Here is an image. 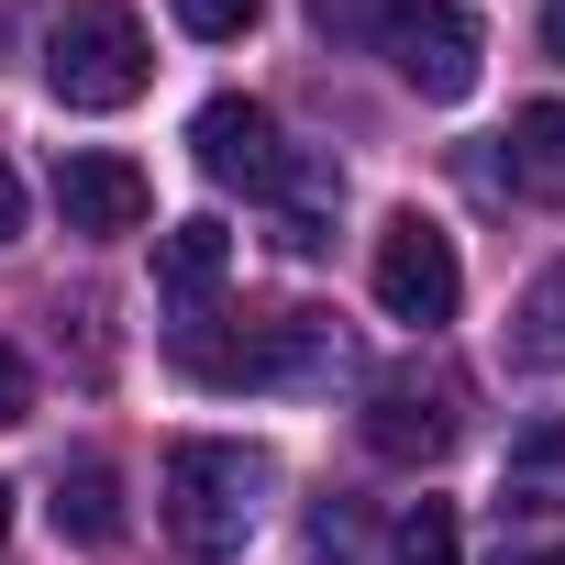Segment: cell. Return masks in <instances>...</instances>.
Listing matches in <instances>:
<instances>
[{"instance_id":"1","label":"cell","mask_w":565,"mask_h":565,"mask_svg":"<svg viewBox=\"0 0 565 565\" xmlns=\"http://www.w3.org/2000/svg\"><path fill=\"white\" fill-rule=\"evenodd\" d=\"M266 488H277V466H266L255 444H211V433L178 444V455H167V532H178V554H200V565L244 554Z\"/></svg>"},{"instance_id":"2","label":"cell","mask_w":565,"mask_h":565,"mask_svg":"<svg viewBox=\"0 0 565 565\" xmlns=\"http://www.w3.org/2000/svg\"><path fill=\"white\" fill-rule=\"evenodd\" d=\"M145 78H156L145 23L111 12V0H89V12H67V23L45 34V89H56L67 111H122V100H145Z\"/></svg>"},{"instance_id":"3","label":"cell","mask_w":565,"mask_h":565,"mask_svg":"<svg viewBox=\"0 0 565 565\" xmlns=\"http://www.w3.org/2000/svg\"><path fill=\"white\" fill-rule=\"evenodd\" d=\"M455 300H466L455 233H444L433 211H388V222H377V311L411 322V333H433V322H455Z\"/></svg>"},{"instance_id":"4","label":"cell","mask_w":565,"mask_h":565,"mask_svg":"<svg viewBox=\"0 0 565 565\" xmlns=\"http://www.w3.org/2000/svg\"><path fill=\"white\" fill-rule=\"evenodd\" d=\"M189 156L211 189H244V200H277V178H289V145H277V111L266 100H200L189 111Z\"/></svg>"},{"instance_id":"5","label":"cell","mask_w":565,"mask_h":565,"mask_svg":"<svg viewBox=\"0 0 565 565\" xmlns=\"http://www.w3.org/2000/svg\"><path fill=\"white\" fill-rule=\"evenodd\" d=\"M455 433H466L455 377L388 366V377L366 388V455H388V466H444V455H455Z\"/></svg>"},{"instance_id":"6","label":"cell","mask_w":565,"mask_h":565,"mask_svg":"<svg viewBox=\"0 0 565 565\" xmlns=\"http://www.w3.org/2000/svg\"><path fill=\"white\" fill-rule=\"evenodd\" d=\"M377 56H388L422 100H466V89H477V23L455 12V0H399L388 34H377Z\"/></svg>"},{"instance_id":"7","label":"cell","mask_w":565,"mask_h":565,"mask_svg":"<svg viewBox=\"0 0 565 565\" xmlns=\"http://www.w3.org/2000/svg\"><path fill=\"white\" fill-rule=\"evenodd\" d=\"M56 211H67V233H145V211H156V189H145V167L134 156H100V145H78V156H56Z\"/></svg>"},{"instance_id":"8","label":"cell","mask_w":565,"mask_h":565,"mask_svg":"<svg viewBox=\"0 0 565 565\" xmlns=\"http://www.w3.org/2000/svg\"><path fill=\"white\" fill-rule=\"evenodd\" d=\"M222 277H233V233H222L211 211H189V222H167V233H156V289H167L178 311H211Z\"/></svg>"},{"instance_id":"9","label":"cell","mask_w":565,"mask_h":565,"mask_svg":"<svg viewBox=\"0 0 565 565\" xmlns=\"http://www.w3.org/2000/svg\"><path fill=\"white\" fill-rule=\"evenodd\" d=\"M56 532H67V543H89V554H111V543H122V477H111L100 455L56 466Z\"/></svg>"},{"instance_id":"10","label":"cell","mask_w":565,"mask_h":565,"mask_svg":"<svg viewBox=\"0 0 565 565\" xmlns=\"http://www.w3.org/2000/svg\"><path fill=\"white\" fill-rule=\"evenodd\" d=\"M333 200H344V178L289 156V178H277V244H289V255H322V244H333Z\"/></svg>"},{"instance_id":"11","label":"cell","mask_w":565,"mask_h":565,"mask_svg":"<svg viewBox=\"0 0 565 565\" xmlns=\"http://www.w3.org/2000/svg\"><path fill=\"white\" fill-rule=\"evenodd\" d=\"M510 178H521L532 200H565V100H532V111L510 122Z\"/></svg>"},{"instance_id":"12","label":"cell","mask_w":565,"mask_h":565,"mask_svg":"<svg viewBox=\"0 0 565 565\" xmlns=\"http://www.w3.org/2000/svg\"><path fill=\"white\" fill-rule=\"evenodd\" d=\"M510 355H521V366H565V266H543L532 289H521V311H510Z\"/></svg>"},{"instance_id":"13","label":"cell","mask_w":565,"mask_h":565,"mask_svg":"<svg viewBox=\"0 0 565 565\" xmlns=\"http://www.w3.org/2000/svg\"><path fill=\"white\" fill-rule=\"evenodd\" d=\"M565 499V422H532L510 444V510H554Z\"/></svg>"},{"instance_id":"14","label":"cell","mask_w":565,"mask_h":565,"mask_svg":"<svg viewBox=\"0 0 565 565\" xmlns=\"http://www.w3.org/2000/svg\"><path fill=\"white\" fill-rule=\"evenodd\" d=\"M399 565H466V532H455L444 499H411V521H399Z\"/></svg>"},{"instance_id":"15","label":"cell","mask_w":565,"mask_h":565,"mask_svg":"<svg viewBox=\"0 0 565 565\" xmlns=\"http://www.w3.org/2000/svg\"><path fill=\"white\" fill-rule=\"evenodd\" d=\"M388 12H399V0H311V34H322V45H355V56H377Z\"/></svg>"},{"instance_id":"16","label":"cell","mask_w":565,"mask_h":565,"mask_svg":"<svg viewBox=\"0 0 565 565\" xmlns=\"http://www.w3.org/2000/svg\"><path fill=\"white\" fill-rule=\"evenodd\" d=\"M167 12H178L189 34H211V45H222V34H244V23L266 12V0H167Z\"/></svg>"},{"instance_id":"17","label":"cell","mask_w":565,"mask_h":565,"mask_svg":"<svg viewBox=\"0 0 565 565\" xmlns=\"http://www.w3.org/2000/svg\"><path fill=\"white\" fill-rule=\"evenodd\" d=\"M12 422H34V366L0 344V433H12Z\"/></svg>"},{"instance_id":"18","label":"cell","mask_w":565,"mask_h":565,"mask_svg":"<svg viewBox=\"0 0 565 565\" xmlns=\"http://www.w3.org/2000/svg\"><path fill=\"white\" fill-rule=\"evenodd\" d=\"M23 233V178H12V156H0V244Z\"/></svg>"},{"instance_id":"19","label":"cell","mask_w":565,"mask_h":565,"mask_svg":"<svg viewBox=\"0 0 565 565\" xmlns=\"http://www.w3.org/2000/svg\"><path fill=\"white\" fill-rule=\"evenodd\" d=\"M543 56L565 67V0H543Z\"/></svg>"},{"instance_id":"20","label":"cell","mask_w":565,"mask_h":565,"mask_svg":"<svg viewBox=\"0 0 565 565\" xmlns=\"http://www.w3.org/2000/svg\"><path fill=\"white\" fill-rule=\"evenodd\" d=\"M0 532H12V488H0Z\"/></svg>"},{"instance_id":"21","label":"cell","mask_w":565,"mask_h":565,"mask_svg":"<svg viewBox=\"0 0 565 565\" xmlns=\"http://www.w3.org/2000/svg\"><path fill=\"white\" fill-rule=\"evenodd\" d=\"M532 565H565V554H532Z\"/></svg>"}]
</instances>
